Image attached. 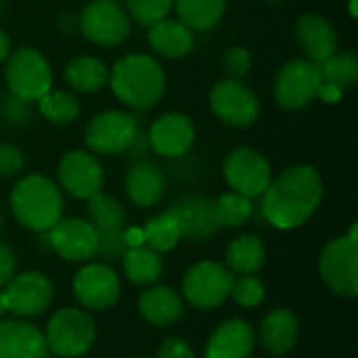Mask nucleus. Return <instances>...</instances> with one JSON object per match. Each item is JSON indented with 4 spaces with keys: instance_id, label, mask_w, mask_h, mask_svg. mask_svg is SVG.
Masks as SVG:
<instances>
[{
    "instance_id": "7c9ffc66",
    "label": "nucleus",
    "mask_w": 358,
    "mask_h": 358,
    "mask_svg": "<svg viewBox=\"0 0 358 358\" xmlns=\"http://www.w3.org/2000/svg\"><path fill=\"white\" fill-rule=\"evenodd\" d=\"M40 113L57 126H67L73 124L80 115V103L71 92L65 90H48L40 101H38Z\"/></svg>"
},
{
    "instance_id": "de8ad7c7",
    "label": "nucleus",
    "mask_w": 358,
    "mask_h": 358,
    "mask_svg": "<svg viewBox=\"0 0 358 358\" xmlns=\"http://www.w3.org/2000/svg\"><path fill=\"white\" fill-rule=\"evenodd\" d=\"M4 313H6V304H4V296H2V292H0V319H2Z\"/></svg>"
},
{
    "instance_id": "dca6fc26",
    "label": "nucleus",
    "mask_w": 358,
    "mask_h": 358,
    "mask_svg": "<svg viewBox=\"0 0 358 358\" xmlns=\"http://www.w3.org/2000/svg\"><path fill=\"white\" fill-rule=\"evenodd\" d=\"M147 141L162 157H182L195 145V124L185 113H164L151 124Z\"/></svg>"
},
{
    "instance_id": "ea45409f",
    "label": "nucleus",
    "mask_w": 358,
    "mask_h": 358,
    "mask_svg": "<svg viewBox=\"0 0 358 358\" xmlns=\"http://www.w3.org/2000/svg\"><path fill=\"white\" fill-rule=\"evenodd\" d=\"M25 166L23 151L10 143H0V178L17 176Z\"/></svg>"
},
{
    "instance_id": "8fccbe9b",
    "label": "nucleus",
    "mask_w": 358,
    "mask_h": 358,
    "mask_svg": "<svg viewBox=\"0 0 358 358\" xmlns=\"http://www.w3.org/2000/svg\"><path fill=\"white\" fill-rule=\"evenodd\" d=\"M262 2H283V0H262Z\"/></svg>"
},
{
    "instance_id": "a18cd8bd",
    "label": "nucleus",
    "mask_w": 358,
    "mask_h": 358,
    "mask_svg": "<svg viewBox=\"0 0 358 358\" xmlns=\"http://www.w3.org/2000/svg\"><path fill=\"white\" fill-rule=\"evenodd\" d=\"M8 55H10V38H8V34L0 27V63H4Z\"/></svg>"
},
{
    "instance_id": "6ab92c4d",
    "label": "nucleus",
    "mask_w": 358,
    "mask_h": 358,
    "mask_svg": "<svg viewBox=\"0 0 358 358\" xmlns=\"http://www.w3.org/2000/svg\"><path fill=\"white\" fill-rule=\"evenodd\" d=\"M296 42L300 50L313 63H323L334 52H338V34L336 27L317 13L302 15L294 25Z\"/></svg>"
},
{
    "instance_id": "a211bd4d",
    "label": "nucleus",
    "mask_w": 358,
    "mask_h": 358,
    "mask_svg": "<svg viewBox=\"0 0 358 358\" xmlns=\"http://www.w3.org/2000/svg\"><path fill=\"white\" fill-rule=\"evenodd\" d=\"M168 212L174 216L178 229H180V237L185 239H193V241H203L210 239L212 235H216L218 220H216V210H214V201L201 195H189L182 197L178 201H174Z\"/></svg>"
},
{
    "instance_id": "393cba45",
    "label": "nucleus",
    "mask_w": 358,
    "mask_h": 358,
    "mask_svg": "<svg viewBox=\"0 0 358 358\" xmlns=\"http://www.w3.org/2000/svg\"><path fill=\"white\" fill-rule=\"evenodd\" d=\"M138 310L141 315L157 327H168L174 325L182 317V300L180 296L170 289L168 285H155L141 294L138 298Z\"/></svg>"
},
{
    "instance_id": "f03ea898",
    "label": "nucleus",
    "mask_w": 358,
    "mask_h": 358,
    "mask_svg": "<svg viewBox=\"0 0 358 358\" xmlns=\"http://www.w3.org/2000/svg\"><path fill=\"white\" fill-rule=\"evenodd\" d=\"M109 86L124 105L149 111L166 92V73L155 57L132 52L117 59L109 69Z\"/></svg>"
},
{
    "instance_id": "b1692460",
    "label": "nucleus",
    "mask_w": 358,
    "mask_h": 358,
    "mask_svg": "<svg viewBox=\"0 0 358 358\" xmlns=\"http://www.w3.org/2000/svg\"><path fill=\"white\" fill-rule=\"evenodd\" d=\"M298 334H300L298 319L287 308H275L264 317L260 325L262 346L275 357H283L292 352L298 342Z\"/></svg>"
},
{
    "instance_id": "f3484780",
    "label": "nucleus",
    "mask_w": 358,
    "mask_h": 358,
    "mask_svg": "<svg viewBox=\"0 0 358 358\" xmlns=\"http://www.w3.org/2000/svg\"><path fill=\"white\" fill-rule=\"evenodd\" d=\"M73 292L88 310H105L120 298V279L107 264H86L73 279Z\"/></svg>"
},
{
    "instance_id": "39448f33",
    "label": "nucleus",
    "mask_w": 358,
    "mask_h": 358,
    "mask_svg": "<svg viewBox=\"0 0 358 358\" xmlns=\"http://www.w3.org/2000/svg\"><path fill=\"white\" fill-rule=\"evenodd\" d=\"M358 224L348 235L329 241L319 258V271L327 287L342 298L358 296Z\"/></svg>"
},
{
    "instance_id": "58836bf2",
    "label": "nucleus",
    "mask_w": 358,
    "mask_h": 358,
    "mask_svg": "<svg viewBox=\"0 0 358 358\" xmlns=\"http://www.w3.org/2000/svg\"><path fill=\"white\" fill-rule=\"evenodd\" d=\"M0 115L10 126H23L31 120V103H25L8 92L0 96Z\"/></svg>"
},
{
    "instance_id": "cd10ccee",
    "label": "nucleus",
    "mask_w": 358,
    "mask_h": 358,
    "mask_svg": "<svg viewBox=\"0 0 358 358\" xmlns=\"http://www.w3.org/2000/svg\"><path fill=\"white\" fill-rule=\"evenodd\" d=\"M266 262V248L256 235L237 237L227 250V268L237 275H254Z\"/></svg>"
},
{
    "instance_id": "0eeeda50",
    "label": "nucleus",
    "mask_w": 358,
    "mask_h": 358,
    "mask_svg": "<svg viewBox=\"0 0 358 358\" xmlns=\"http://www.w3.org/2000/svg\"><path fill=\"white\" fill-rule=\"evenodd\" d=\"M138 120L132 113L109 109L96 113L84 132V143L94 155H120L130 149L134 138L138 136Z\"/></svg>"
},
{
    "instance_id": "c9c22d12",
    "label": "nucleus",
    "mask_w": 358,
    "mask_h": 358,
    "mask_svg": "<svg viewBox=\"0 0 358 358\" xmlns=\"http://www.w3.org/2000/svg\"><path fill=\"white\" fill-rule=\"evenodd\" d=\"M264 285L258 277L254 275H241L237 279H233V285H231V296L239 306H245V308H254L258 306L262 300H264Z\"/></svg>"
},
{
    "instance_id": "9d476101",
    "label": "nucleus",
    "mask_w": 358,
    "mask_h": 358,
    "mask_svg": "<svg viewBox=\"0 0 358 358\" xmlns=\"http://www.w3.org/2000/svg\"><path fill=\"white\" fill-rule=\"evenodd\" d=\"M80 31L96 46H117L130 36L132 21L115 0H94L80 15Z\"/></svg>"
},
{
    "instance_id": "09e8293b",
    "label": "nucleus",
    "mask_w": 358,
    "mask_h": 358,
    "mask_svg": "<svg viewBox=\"0 0 358 358\" xmlns=\"http://www.w3.org/2000/svg\"><path fill=\"white\" fill-rule=\"evenodd\" d=\"M2 10H4V0H0V15H2Z\"/></svg>"
},
{
    "instance_id": "bb28decb",
    "label": "nucleus",
    "mask_w": 358,
    "mask_h": 358,
    "mask_svg": "<svg viewBox=\"0 0 358 358\" xmlns=\"http://www.w3.org/2000/svg\"><path fill=\"white\" fill-rule=\"evenodd\" d=\"M174 8L191 31H210L220 23L227 0H174Z\"/></svg>"
},
{
    "instance_id": "c756f323",
    "label": "nucleus",
    "mask_w": 358,
    "mask_h": 358,
    "mask_svg": "<svg viewBox=\"0 0 358 358\" xmlns=\"http://www.w3.org/2000/svg\"><path fill=\"white\" fill-rule=\"evenodd\" d=\"M88 222L96 231H120L126 224V210L124 206L109 193H94L88 199Z\"/></svg>"
},
{
    "instance_id": "aec40b11",
    "label": "nucleus",
    "mask_w": 358,
    "mask_h": 358,
    "mask_svg": "<svg viewBox=\"0 0 358 358\" xmlns=\"http://www.w3.org/2000/svg\"><path fill=\"white\" fill-rule=\"evenodd\" d=\"M46 342L42 331L19 319H0V358H44Z\"/></svg>"
},
{
    "instance_id": "4468645a",
    "label": "nucleus",
    "mask_w": 358,
    "mask_h": 358,
    "mask_svg": "<svg viewBox=\"0 0 358 358\" xmlns=\"http://www.w3.org/2000/svg\"><path fill=\"white\" fill-rule=\"evenodd\" d=\"M59 185L76 199H88L99 193L105 182V172L94 153L73 149L67 151L57 168Z\"/></svg>"
},
{
    "instance_id": "ddd939ff",
    "label": "nucleus",
    "mask_w": 358,
    "mask_h": 358,
    "mask_svg": "<svg viewBox=\"0 0 358 358\" xmlns=\"http://www.w3.org/2000/svg\"><path fill=\"white\" fill-rule=\"evenodd\" d=\"M52 283L46 275L38 271H27L21 275H13L2 292L6 313L17 317H36L42 315L52 304Z\"/></svg>"
},
{
    "instance_id": "4be33fe9",
    "label": "nucleus",
    "mask_w": 358,
    "mask_h": 358,
    "mask_svg": "<svg viewBox=\"0 0 358 358\" xmlns=\"http://www.w3.org/2000/svg\"><path fill=\"white\" fill-rule=\"evenodd\" d=\"M124 189L128 199L138 208L155 206L166 191V176L162 168L153 162L138 159L132 164L124 176Z\"/></svg>"
},
{
    "instance_id": "c85d7f7f",
    "label": "nucleus",
    "mask_w": 358,
    "mask_h": 358,
    "mask_svg": "<svg viewBox=\"0 0 358 358\" xmlns=\"http://www.w3.org/2000/svg\"><path fill=\"white\" fill-rule=\"evenodd\" d=\"M122 262H124V273H126L128 281L134 285H151L164 273V264H162L159 254L147 245L130 248L124 254Z\"/></svg>"
},
{
    "instance_id": "412c9836",
    "label": "nucleus",
    "mask_w": 358,
    "mask_h": 358,
    "mask_svg": "<svg viewBox=\"0 0 358 358\" xmlns=\"http://www.w3.org/2000/svg\"><path fill=\"white\" fill-rule=\"evenodd\" d=\"M254 329L241 319L220 323L208 340L206 358H250L254 350Z\"/></svg>"
},
{
    "instance_id": "49530a36",
    "label": "nucleus",
    "mask_w": 358,
    "mask_h": 358,
    "mask_svg": "<svg viewBox=\"0 0 358 358\" xmlns=\"http://www.w3.org/2000/svg\"><path fill=\"white\" fill-rule=\"evenodd\" d=\"M358 0H348V10H350V17L357 19L358 17V8H357Z\"/></svg>"
},
{
    "instance_id": "9b49d317",
    "label": "nucleus",
    "mask_w": 358,
    "mask_h": 358,
    "mask_svg": "<svg viewBox=\"0 0 358 358\" xmlns=\"http://www.w3.org/2000/svg\"><path fill=\"white\" fill-rule=\"evenodd\" d=\"M222 172L229 187L248 199L260 197L273 180V170L268 159L250 147L233 149L224 157Z\"/></svg>"
},
{
    "instance_id": "79ce46f5",
    "label": "nucleus",
    "mask_w": 358,
    "mask_h": 358,
    "mask_svg": "<svg viewBox=\"0 0 358 358\" xmlns=\"http://www.w3.org/2000/svg\"><path fill=\"white\" fill-rule=\"evenodd\" d=\"M15 275V256L6 243L0 241V287H4Z\"/></svg>"
},
{
    "instance_id": "f704fd0d",
    "label": "nucleus",
    "mask_w": 358,
    "mask_h": 358,
    "mask_svg": "<svg viewBox=\"0 0 358 358\" xmlns=\"http://www.w3.org/2000/svg\"><path fill=\"white\" fill-rule=\"evenodd\" d=\"M128 17L141 25L151 27L153 23L166 19L174 8V0H126Z\"/></svg>"
},
{
    "instance_id": "7ed1b4c3",
    "label": "nucleus",
    "mask_w": 358,
    "mask_h": 358,
    "mask_svg": "<svg viewBox=\"0 0 358 358\" xmlns=\"http://www.w3.org/2000/svg\"><path fill=\"white\" fill-rule=\"evenodd\" d=\"M10 212L23 227L44 233L63 216L61 189L44 174L23 176L10 191Z\"/></svg>"
},
{
    "instance_id": "72a5a7b5",
    "label": "nucleus",
    "mask_w": 358,
    "mask_h": 358,
    "mask_svg": "<svg viewBox=\"0 0 358 358\" xmlns=\"http://www.w3.org/2000/svg\"><path fill=\"white\" fill-rule=\"evenodd\" d=\"M214 210H216V220H218V227L222 229H235V227H241L243 222L250 220L252 212H254V206H252V199L231 191V193H224L220 195L216 201H214Z\"/></svg>"
},
{
    "instance_id": "423d86ee",
    "label": "nucleus",
    "mask_w": 358,
    "mask_h": 358,
    "mask_svg": "<svg viewBox=\"0 0 358 358\" xmlns=\"http://www.w3.org/2000/svg\"><path fill=\"white\" fill-rule=\"evenodd\" d=\"M46 348L57 357L76 358L86 355L96 338L94 319L80 308L57 310L42 334Z\"/></svg>"
},
{
    "instance_id": "3c124183",
    "label": "nucleus",
    "mask_w": 358,
    "mask_h": 358,
    "mask_svg": "<svg viewBox=\"0 0 358 358\" xmlns=\"http://www.w3.org/2000/svg\"><path fill=\"white\" fill-rule=\"evenodd\" d=\"M0 229H2V214H0Z\"/></svg>"
},
{
    "instance_id": "a878e982",
    "label": "nucleus",
    "mask_w": 358,
    "mask_h": 358,
    "mask_svg": "<svg viewBox=\"0 0 358 358\" xmlns=\"http://www.w3.org/2000/svg\"><path fill=\"white\" fill-rule=\"evenodd\" d=\"M65 82L78 92H96L109 82V69L99 57L80 55L67 63Z\"/></svg>"
},
{
    "instance_id": "f8f14e48",
    "label": "nucleus",
    "mask_w": 358,
    "mask_h": 358,
    "mask_svg": "<svg viewBox=\"0 0 358 358\" xmlns=\"http://www.w3.org/2000/svg\"><path fill=\"white\" fill-rule=\"evenodd\" d=\"M210 107L214 115L233 126L245 128L252 126L260 115V101L252 88H248L239 80H220L210 90Z\"/></svg>"
},
{
    "instance_id": "20e7f679",
    "label": "nucleus",
    "mask_w": 358,
    "mask_h": 358,
    "mask_svg": "<svg viewBox=\"0 0 358 358\" xmlns=\"http://www.w3.org/2000/svg\"><path fill=\"white\" fill-rule=\"evenodd\" d=\"M4 78L8 92L25 103H38L52 88V69L46 57L29 46H21L6 57Z\"/></svg>"
},
{
    "instance_id": "37998d69",
    "label": "nucleus",
    "mask_w": 358,
    "mask_h": 358,
    "mask_svg": "<svg viewBox=\"0 0 358 358\" xmlns=\"http://www.w3.org/2000/svg\"><path fill=\"white\" fill-rule=\"evenodd\" d=\"M342 96H344V90H342V88H338V86H334V84L323 82L317 99H321V101H325V103H329V105H336V103H340V101H342Z\"/></svg>"
},
{
    "instance_id": "5701e85b",
    "label": "nucleus",
    "mask_w": 358,
    "mask_h": 358,
    "mask_svg": "<svg viewBox=\"0 0 358 358\" xmlns=\"http://www.w3.org/2000/svg\"><path fill=\"white\" fill-rule=\"evenodd\" d=\"M193 31L178 19H162L149 27V46L166 59H182L193 50Z\"/></svg>"
},
{
    "instance_id": "4c0bfd02",
    "label": "nucleus",
    "mask_w": 358,
    "mask_h": 358,
    "mask_svg": "<svg viewBox=\"0 0 358 358\" xmlns=\"http://www.w3.org/2000/svg\"><path fill=\"white\" fill-rule=\"evenodd\" d=\"M128 252L126 239H124V229L120 231H99V245H96V254L103 260H122L124 254Z\"/></svg>"
},
{
    "instance_id": "1a4fd4ad",
    "label": "nucleus",
    "mask_w": 358,
    "mask_h": 358,
    "mask_svg": "<svg viewBox=\"0 0 358 358\" xmlns=\"http://www.w3.org/2000/svg\"><path fill=\"white\" fill-rule=\"evenodd\" d=\"M233 273L214 260H203L191 266L182 279V294L187 302L195 308H216L231 296Z\"/></svg>"
},
{
    "instance_id": "f257e3e1",
    "label": "nucleus",
    "mask_w": 358,
    "mask_h": 358,
    "mask_svg": "<svg viewBox=\"0 0 358 358\" xmlns=\"http://www.w3.org/2000/svg\"><path fill=\"white\" fill-rule=\"evenodd\" d=\"M323 195V178L313 166H292L271 180L260 195L262 216L281 231L298 229L319 210Z\"/></svg>"
},
{
    "instance_id": "2f4dec72",
    "label": "nucleus",
    "mask_w": 358,
    "mask_h": 358,
    "mask_svg": "<svg viewBox=\"0 0 358 358\" xmlns=\"http://www.w3.org/2000/svg\"><path fill=\"white\" fill-rule=\"evenodd\" d=\"M143 233H145V245L151 248L157 254L174 250L178 245V241L182 239L180 229H178V224H176V220H174V216L170 212L153 216L143 227Z\"/></svg>"
},
{
    "instance_id": "a19ab883",
    "label": "nucleus",
    "mask_w": 358,
    "mask_h": 358,
    "mask_svg": "<svg viewBox=\"0 0 358 358\" xmlns=\"http://www.w3.org/2000/svg\"><path fill=\"white\" fill-rule=\"evenodd\" d=\"M157 358H195L191 346L180 338H168L157 350Z\"/></svg>"
},
{
    "instance_id": "e433bc0d",
    "label": "nucleus",
    "mask_w": 358,
    "mask_h": 358,
    "mask_svg": "<svg viewBox=\"0 0 358 358\" xmlns=\"http://www.w3.org/2000/svg\"><path fill=\"white\" fill-rule=\"evenodd\" d=\"M252 69V55L245 46L235 44L229 46L222 55V71L229 80H239L243 82V78L250 73Z\"/></svg>"
},
{
    "instance_id": "473e14b6",
    "label": "nucleus",
    "mask_w": 358,
    "mask_h": 358,
    "mask_svg": "<svg viewBox=\"0 0 358 358\" xmlns=\"http://www.w3.org/2000/svg\"><path fill=\"white\" fill-rule=\"evenodd\" d=\"M321 78L327 84H334L342 90L355 86L358 80V59L355 52L344 50V52H334L329 59L319 63Z\"/></svg>"
},
{
    "instance_id": "6e6552de",
    "label": "nucleus",
    "mask_w": 358,
    "mask_h": 358,
    "mask_svg": "<svg viewBox=\"0 0 358 358\" xmlns=\"http://www.w3.org/2000/svg\"><path fill=\"white\" fill-rule=\"evenodd\" d=\"M323 78L319 63L308 59L287 61L275 78V99L287 111H298L308 107L321 90Z\"/></svg>"
},
{
    "instance_id": "c03bdc74",
    "label": "nucleus",
    "mask_w": 358,
    "mask_h": 358,
    "mask_svg": "<svg viewBox=\"0 0 358 358\" xmlns=\"http://www.w3.org/2000/svg\"><path fill=\"white\" fill-rule=\"evenodd\" d=\"M124 239H126L128 250H130V248H141V245H145V233H143L141 227H130V229H126V231H124Z\"/></svg>"
},
{
    "instance_id": "2eb2a0df",
    "label": "nucleus",
    "mask_w": 358,
    "mask_h": 358,
    "mask_svg": "<svg viewBox=\"0 0 358 358\" xmlns=\"http://www.w3.org/2000/svg\"><path fill=\"white\" fill-rule=\"evenodd\" d=\"M48 243L61 258L84 262L96 254L99 231L84 218H61L48 229Z\"/></svg>"
}]
</instances>
